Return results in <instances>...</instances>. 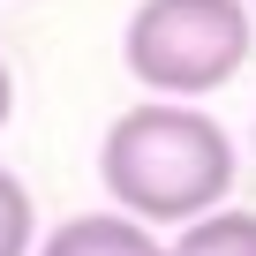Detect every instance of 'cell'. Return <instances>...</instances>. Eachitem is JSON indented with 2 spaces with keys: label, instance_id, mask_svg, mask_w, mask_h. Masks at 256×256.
<instances>
[{
  "label": "cell",
  "instance_id": "obj_1",
  "mask_svg": "<svg viewBox=\"0 0 256 256\" xmlns=\"http://www.w3.org/2000/svg\"><path fill=\"white\" fill-rule=\"evenodd\" d=\"M98 181L113 211L158 226H196L204 211L226 204L234 188V136L188 98H144L113 113L106 144H98Z\"/></svg>",
  "mask_w": 256,
  "mask_h": 256
},
{
  "label": "cell",
  "instance_id": "obj_2",
  "mask_svg": "<svg viewBox=\"0 0 256 256\" xmlns=\"http://www.w3.org/2000/svg\"><path fill=\"white\" fill-rule=\"evenodd\" d=\"M256 46V8L248 0H136L120 30V60L158 98H204L248 68Z\"/></svg>",
  "mask_w": 256,
  "mask_h": 256
},
{
  "label": "cell",
  "instance_id": "obj_5",
  "mask_svg": "<svg viewBox=\"0 0 256 256\" xmlns=\"http://www.w3.org/2000/svg\"><path fill=\"white\" fill-rule=\"evenodd\" d=\"M38 248V211H30V188L23 174L0 166V256H30Z\"/></svg>",
  "mask_w": 256,
  "mask_h": 256
},
{
  "label": "cell",
  "instance_id": "obj_4",
  "mask_svg": "<svg viewBox=\"0 0 256 256\" xmlns=\"http://www.w3.org/2000/svg\"><path fill=\"white\" fill-rule=\"evenodd\" d=\"M181 256H256V211H204L174 241Z\"/></svg>",
  "mask_w": 256,
  "mask_h": 256
},
{
  "label": "cell",
  "instance_id": "obj_7",
  "mask_svg": "<svg viewBox=\"0 0 256 256\" xmlns=\"http://www.w3.org/2000/svg\"><path fill=\"white\" fill-rule=\"evenodd\" d=\"M151 256H181V248H151Z\"/></svg>",
  "mask_w": 256,
  "mask_h": 256
},
{
  "label": "cell",
  "instance_id": "obj_8",
  "mask_svg": "<svg viewBox=\"0 0 256 256\" xmlns=\"http://www.w3.org/2000/svg\"><path fill=\"white\" fill-rule=\"evenodd\" d=\"M248 8H256V0H248Z\"/></svg>",
  "mask_w": 256,
  "mask_h": 256
},
{
  "label": "cell",
  "instance_id": "obj_6",
  "mask_svg": "<svg viewBox=\"0 0 256 256\" xmlns=\"http://www.w3.org/2000/svg\"><path fill=\"white\" fill-rule=\"evenodd\" d=\"M8 113H16V83H8V60H0V128H8Z\"/></svg>",
  "mask_w": 256,
  "mask_h": 256
},
{
  "label": "cell",
  "instance_id": "obj_3",
  "mask_svg": "<svg viewBox=\"0 0 256 256\" xmlns=\"http://www.w3.org/2000/svg\"><path fill=\"white\" fill-rule=\"evenodd\" d=\"M158 234L128 211H83V218H60L30 256H151Z\"/></svg>",
  "mask_w": 256,
  "mask_h": 256
}]
</instances>
